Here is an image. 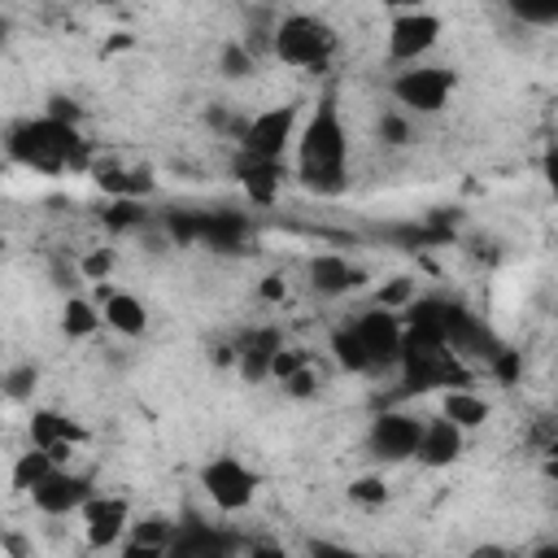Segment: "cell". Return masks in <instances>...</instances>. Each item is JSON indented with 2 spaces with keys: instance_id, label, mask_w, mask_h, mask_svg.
<instances>
[{
  "instance_id": "ac0fdd59",
  "label": "cell",
  "mask_w": 558,
  "mask_h": 558,
  "mask_svg": "<svg viewBox=\"0 0 558 558\" xmlns=\"http://www.w3.org/2000/svg\"><path fill=\"white\" fill-rule=\"evenodd\" d=\"M462 449H466V432H462L458 423H449L445 414L423 418V432H418V445H414V458H418L423 466H432V471L453 466V462L462 458Z\"/></svg>"
},
{
  "instance_id": "74e56055",
  "label": "cell",
  "mask_w": 558,
  "mask_h": 558,
  "mask_svg": "<svg viewBox=\"0 0 558 558\" xmlns=\"http://www.w3.org/2000/svg\"><path fill=\"white\" fill-rule=\"evenodd\" d=\"M44 113H52V118H61V122H78V118H83V109H78L70 96H52Z\"/></svg>"
},
{
  "instance_id": "277c9868",
  "label": "cell",
  "mask_w": 558,
  "mask_h": 558,
  "mask_svg": "<svg viewBox=\"0 0 558 558\" xmlns=\"http://www.w3.org/2000/svg\"><path fill=\"white\" fill-rule=\"evenodd\" d=\"M453 87H458V74H453L449 65H423V61L397 70L392 83H388L392 100H397L405 113H418V118L440 113V109L449 105Z\"/></svg>"
},
{
  "instance_id": "5bb4252c",
  "label": "cell",
  "mask_w": 558,
  "mask_h": 558,
  "mask_svg": "<svg viewBox=\"0 0 558 558\" xmlns=\"http://www.w3.org/2000/svg\"><path fill=\"white\" fill-rule=\"evenodd\" d=\"M305 283H310L318 296L340 301V296L366 288V270H362L357 262H349L344 253H314V257L305 262Z\"/></svg>"
},
{
  "instance_id": "ee69618b",
  "label": "cell",
  "mask_w": 558,
  "mask_h": 558,
  "mask_svg": "<svg viewBox=\"0 0 558 558\" xmlns=\"http://www.w3.org/2000/svg\"><path fill=\"white\" fill-rule=\"evenodd\" d=\"M87 4H118V0H87Z\"/></svg>"
},
{
  "instance_id": "cb8c5ba5",
  "label": "cell",
  "mask_w": 558,
  "mask_h": 558,
  "mask_svg": "<svg viewBox=\"0 0 558 558\" xmlns=\"http://www.w3.org/2000/svg\"><path fill=\"white\" fill-rule=\"evenodd\" d=\"M57 466V458L48 453V449H39V445H31L26 453H17L13 458V466H9V488L13 493H31L48 471Z\"/></svg>"
},
{
  "instance_id": "44dd1931",
  "label": "cell",
  "mask_w": 558,
  "mask_h": 558,
  "mask_svg": "<svg viewBox=\"0 0 558 558\" xmlns=\"http://www.w3.org/2000/svg\"><path fill=\"white\" fill-rule=\"evenodd\" d=\"M170 532H174L170 514H144L140 523H131V541L122 545V554L126 558H161L170 545Z\"/></svg>"
},
{
  "instance_id": "836d02e7",
  "label": "cell",
  "mask_w": 558,
  "mask_h": 558,
  "mask_svg": "<svg viewBox=\"0 0 558 558\" xmlns=\"http://www.w3.org/2000/svg\"><path fill=\"white\" fill-rule=\"evenodd\" d=\"M484 366H488V375H493L497 384H506V388H510V384H519V371H523V353H519V349H497V353H493Z\"/></svg>"
},
{
  "instance_id": "3957f363",
  "label": "cell",
  "mask_w": 558,
  "mask_h": 558,
  "mask_svg": "<svg viewBox=\"0 0 558 558\" xmlns=\"http://www.w3.org/2000/svg\"><path fill=\"white\" fill-rule=\"evenodd\" d=\"M340 48V35L318 13H283L270 31V52L292 70H327Z\"/></svg>"
},
{
  "instance_id": "7a4b0ae2",
  "label": "cell",
  "mask_w": 558,
  "mask_h": 558,
  "mask_svg": "<svg viewBox=\"0 0 558 558\" xmlns=\"http://www.w3.org/2000/svg\"><path fill=\"white\" fill-rule=\"evenodd\" d=\"M4 157L35 174H83L96 161L78 122H61L52 113L13 122L4 131Z\"/></svg>"
},
{
  "instance_id": "2e32d148",
  "label": "cell",
  "mask_w": 558,
  "mask_h": 558,
  "mask_svg": "<svg viewBox=\"0 0 558 558\" xmlns=\"http://www.w3.org/2000/svg\"><path fill=\"white\" fill-rule=\"evenodd\" d=\"M26 432H31V445L48 449L57 462H65V458H70V449L87 440V427H83V423H74L70 414L52 410V405H39V410L31 414V423H26Z\"/></svg>"
},
{
  "instance_id": "8fae6325",
  "label": "cell",
  "mask_w": 558,
  "mask_h": 558,
  "mask_svg": "<svg viewBox=\"0 0 558 558\" xmlns=\"http://www.w3.org/2000/svg\"><path fill=\"white\" fill-rule=\"evenodd\" d=\"M353 331L366 349V362L371 371H384V366H397L401 357V314L397 310H384V305H371L353 318Z\"/></svg>"
},
{
  "instance_id": "4dcf8cb0",
  "label": "cell",
  "mask_w": 558,
  "mask_h": 558,
  "mask_svg": "<svg viewBox=\"0 0 558 558\" xmlns=\"http://www.w3.org/2000/svg\"><path fill=\"white\" fill-rule=\"evenodd\" d=\"M506 9L527 26H554L558 22V0H506Z\"/></svg>"
},
{
  "instance_id": "ba28073f",
  "label": "cell",
  "mask_w": 558,
  "mask_h": 558,
  "mask_svg": "<svg viewBox=\"0 0 558 558\" xmlns=\"http://www.w3.org/2000/svg\"><path fill=\"white\" fill-rule=\"evenodd\" d=\"M418 432H423V418L410 414V410H379L366 427V453L375 462H405L414 458V445H418Z\"/></svg>"
},
{
  "instance_id": "b9f144b4",
  "label": "cell",
  "mask_w": 558,
  "mask_h": 558,
  "mask_svg": "<svg viewBox=\"0 0 558 558\" xmlns=\"http://www.w3.org/2000/svg\"><path fill=\"white\" fill-rule=\"evenodd\" d=\"M4 39H9V22L0 17V44H4Z\"/></svg>"
},
{
  "instance_id": "4fadbf2b",
  "label": "cell",
  "mask_w": 558,
  "mask_h": 558,
  "mask_svg": "<svg viewBox=\"0 0 558 558\" xmlns=\"http://www.w3.org/2000/svg\"><path fill=\"white\" fill-rule=\"evenodd\" d=\"M196 214V244L209 253H244L253 240V218L244 209H192Z\"/></svg>"
},
{
  "instance_id": "52a82bcc",
  "label": "cell",
  "mask_w": 558,
  "mask_h": 558,
  "mask_svg": "<svg viewBox=\"0 0 558 558\" xmlns=\"http://www.w3.org/2000/svg\"><path fill=\"white\" fill-rule=\"evenodd\" d=\"M440 31L445 22L432 13V9H405V13H392L388 22V61L392 65H414L423 61L436 44H440Z\"/></svg>"
},
{
  "instance_id": "6da1fadb",
  "label": "cell",
  "mask_w": 558,
  "mask_h": 558,
  "mask_svg": "<svg viewBox=\"0 0 558 558\" xmlns=\"http://www.w3.org/2000/svg\"><path fill=\"white\" fill-rule=\"evenodd\" d=\"M292 148H296V183L305 192H314V196H344L349 192V131H344V118H340L331 87L314 100Z\"/></svg>"
},
{
  "instance_id": "d6a6232c",
  "label": "cell",
  "mask_w": 558,
  "mask_h": 558,
  "mask_svg": "<svg viewBox=\"0 0 558 558\" xmlns=\"http://www.w3.org/2000/svg\"><path fill=\"white\" fill-rule=\"evenodd\" d=\"M414 301V279L410 275H397V279H388L379 292H375V305H384V310H405Z\"/></svg>"
},
{
  "instance_id": "1f68e13d",
  "label": "cell",
  "mask_w": 558,
  "mask_h": 558,
  "mask_svg": "<svg viewBox=\"0 0 558 558\" xmlns=\"http://www.w3.org/2000/svg\"><path fill=\"white\" fill-rule=\"evenodd\" d=\"M100 218H105L109 231H135V227H144L140 201H113L109 209H100Z\"/></svg>"
},
{
  "instance_id": "e575fe53",
  "label": "cell",
  "mask_w": 558,
  "mask_h": 558,
  "mask_svg": "<svg viewBox=\"0 0 558 558\" xmlns=\"http://www.w3.org/2000/svg\"><path fill=\"white\" fill-rule=\"evenodd\" d=\"M305 362H310V357H305V349L279 344V349H275V357H270V379H279V384H283V379H288L296 366H305Z\"/></svg>"
},
{
  "instance_id": "9c48e42d",
  "label": "cell",
  "mask_w": 558,
  "mask_h": 558,
  "mask_svg": "<svg viewBox=\"0 0 558 558\" xmlns=\"http://www.w3.org/2000/svg\"><path fill=\"white\" fill-rule=\"evenodd\" d=\"M96 493V484H92V475H83V471H70L65 462H57L26 497H31V506L39 510V514H52V519H61V514H78V506L87 501Z\"/></svg>"
},
{
  "instance_id": "f35d334b",
  "label": "cell",
  "mask_w": 558,
  "mask_h": 558,
  "mask_svg": "<svg viewBox=\"0 0 558 558\" xmlns=\"http://www.w3.org/2000/svg\"><path fill=\"white\" fill-rule=\"evenodd\" d=\"M52 283H57L61 292H74V266H65V262H52Z\"/></svg>"
},
{
  "instance_id": "30bf717a",
  "label": "cell",
  "mask_w": 558,
  "mask_h": 558,
  "mask_svg": "<svg viewBox=\"0 0 558 558\" xmlns=\"http://www.w3.org/2000/svg\"><path fill=\"white\" fill-rule=\"evenodd\" d=\"M244 545H248V541H240V536H231V532H218V527H209L201 514L183 510V514L174 519V532H170L166 554H174V558H227V554H240Z\"/></svg>"
},
{
  "instance_id": "d6986e66",
  "label": "cell",
  "mask_w": 558,
  "mask_h": 558,
  "mask_svg": "<svg viewBox=\"0 0 558 558\" xmlns=\"http://www.w3.org/2000/svg\"><path fill=\"white\" fill-rule=\"evenodd\" d=\"M100 301V318H105V327H113L118 336H126V340H140L144 331H148V305L135 296V292H122V288H105L100 283V292H96Z\"/></svg>"
},
{
  "instance_id": "ab89813d",
  "label": "cell",
  "mask_w": 558,
  "mask_h": 558,
  "mask_svg": "<svg viewBox=\"0 0 558 558\" xmlns=\"http://www.w3.org/2000/svg\"><path fill=\"white\" fill-rule=\"evenodd\" d=\"M305 549H310V554H336V558H344V554H349L344 545H331V541H310Z\"/></svg>"
},
{
  "instance_id": "d4e9b609",
  "label": "cell",
  "mask_w": 558,
  "mask_h": 558,
  "mask_svg": "<svg viewBox=\"0 0 558 558\" xmlns=\"http://www.w3.org/2000/svg\"><path fill=\"white\" fill-rule=\"evenodd\" d=\"M331 357H336V366L340 371H349V375H366L371 371V362H366V349H362V340H357V331H353V323H340L336 331H331Z\"/></svg>"
},
{
  "instance_id": "f6af8a7d",
  "label": "cell",
  "mask_w": 558,
  "mask_h": 558,
  "mask_svg": "<svg viewBox=\"0 0 558 558\" xmlns=\"http://www.w3.org/2000/svg\"><path fill=\"white\" fill-rule=\"evenodd\" d=\"M0 170H4V161H0Z\"/></svg>"
},
{
  "instance_id": "83f0119b",
  "label": "cell",
  "mask_w": 558,
  "mask_h": 558,
  "mask_svg": "<svg viewBox=\"0 0 558 558\" xmlns=\"http://www.w3.org/2000/svg\"><path fill=\"white\" fill-rule=\"evenodd\" d=\"M375 140L388 144V148H405L414 140V126H410V113L405 109H384L375 118Z\"/></svg>"
},
{
  "instance_id": "9a60e30c",
  "label": "cell",
  "mask_w": 558,
  "mask_h": 558,
  "mask_svg": "<svg viewBox=\"0 0 558 558\" xmlns=\"http://www.w3.org/2000/svg\"><path fill=\"white\" fill-rule=\"evenodd\" d=\"M87 174H92V183L105 192V196H113V201H148L153 192H157V174H153V166H126V161H92L87 166Z\"/></svg>"
},
{
  "instance_id": "ffe728a7",
  "label": "cell",
  "mask_w": 558,
  "mask_h": 558,
  "mask_svg": "<svg viewBox=\"0 0 558 558\" xmlns=\"http://www.w3.org/2000/svg\"><path fill=\"white\" fill-rule=\"evenodd\" d=\"M244 196L253 205H275L279 201V187H283V161H266V157H248V153H235L231 161Z\"/></svg>"
},
{
  "instance_id": "60d3db41",
  "label": "cell",
  "mask_w": 558,
  "mask_h": 558,
  "mask_svg": "<svg viewBox=\"0 0 558 558\" xmlns=\"http://www.w3.org/2000/svg\"><path fill=\"white\" fill-rule=\"evenodd\" d=\"M384 9H392V13H405V9H423V0H379Z\"/></svg>"
},
{
  "instance_id": "d590c367",
  "label": "cell",
  "mask_w": 558,
  "mask_h": 558,
  "mask_svg": "<svg viewBox=\"0 0 558 558\" xmlns=\"http://www.w3.org/2000/svg\"><path fill=\"white\" fill-rule=\"evenodd\" d=\"M283 388H288V397H296V401H310V397L318 392V371L305 362V366H296V371L283 379Z\"/></svg>"
},
{
  "instance_id": "5b68a950",
  "label": "cell",
  "mask_w": 558,
  "mask_h": 558,
  "mask_svg": "<svg viewBox=\"0 0 558 558\" xmlns=\"http://www.w3.org/2000/svg\"><path fill=\"white\" fill-rule=\"evenodd\" d=\"M296 122H301V100L288 105H270L253 118H244L240 135H235V153L248 157H266V161H283L292 140H296Z\"/></svg>"
},
{
  "instance_id": "f1b7e54d",
  "label": "cell",
  "mask_w": 558,
  "mask_h": 558,
  "mask_svg": "<svg viewBox=\"0 0 558 558\" xmlns=\"http://www.w3.org/2000/svg\"><path fill=\"white\" fill-rule=\"evenodd\" d=\"M35 384H39V366L35 362H17V366L0 371V392L9 401H31L35 397Z\"/></svg>"
},
{
  "instance_id": "603a6c76",
  "label": "cell",
  "mask_w": 558,
  "mask_h": 558,
  "mask_svg": "<svg viewBox=\"0 0 558 558\" xmlns=\"http://www.w3.org/2000/svg\"><path fill=\"white\" fill-rule=\"evenodd\" d=\"M100 305L96 301H87V296H78V292H65V305H61V336H70V340H87V336H96L100 331Z\"/></svg>"
},
{
  "instance_id": "7bdbcfd3",
  "label": "cell",
  "mask_w": 558,
  "mask_h": 558,
  "mask_svg": "<svg viewBox=\"0 0 558 558\" xmlns=\"http://www.w3.org/2000/svg\"><path fill=\"white\" fill-rule=\"evenodd\" d=\"M4 253H9V240H4V235H0V262H4Z\"/></svg>"
},
{
  "instance_id": "8d00e7d4",
  "label": "cell",
  "mask_w": 558,
  "mask_h": 558,
  "mask_svg": "<svg viewBox=\"0 0 558 558\" xmlns=\"http://www.w3.org/2000/svg\"><path fill=\"white\" fill-rule=\"evenodd\" d=\"M257 296H262V301H270V305H279V301L288 296V279H283L279 270L262 275V283H257Z\"/></svg>"
},
{
  "instance_id": "8992f818",
  "label": "cell",
  "mask_w": 558,
  "mask_h": 558,
  "mask_svg": "<svg viewBox=\"0 0 558 558\" xmlns=\"http://www.w3.org/2000/svg\"><path fill=\"white\" fill-rule=\"evenodd\" d=\"M201 488L222 514H235V510L253 506V497L262 488V475L235 453H214V458L201 462Z\"/></svg>"
},
{
  "instance_id": "4316f807",
  "label": "cell",
  "mask_w": 558,
  "mask_h": 558,
  "mask_svg": "<svg viewBox=\"0 0 558 558\" xmlns=\"http://www.w3.org/2000/svg\"><path fill=\"white\" fill-rule=\"evenodd\" d=\"M253 48L244 44V39H227L222 44V52H218V74L222 78H231V83H240V78H248L253 74Z\"/></svg>"
},
{
  "instance_id": "f546056e",
  "label": "cell",
  "mask_w": 558,
  "mask_h": 558,
  "mask_svg": "<svg viewBox=\"0 0 558 558\" xmlns=\"http://www.w3.org/2000/svg\"><path fill=\"white\" fill-rule=\"evenodd\" d=\"M113 266H118V248H113V244H96L92 253H83L78 275L92 279V283H105V279L113 275Z\"/></svg>"
},
{
  "instance_id": "484cf974",
  "label": "cell",
  "mask_w": 558,
  "mask_h": 558,
  "mask_svg": "<svg viewBox=\"0 0 558 558\" xmlns=\"http://www.w3.org/2000/svg\"><path fill=\"white\" fill-rule=\"evenodd\" d=\"M344 493H349V501L362 506V510H379V506H388V497H392V488H388L384 475H353Z\"/></svg>"
},
{
  "instance_id": "e0dca14e",
  "label": "cell",
  "mask_w": 558,
  "mask_h": 558,
  "mask_svg": "<svg viewBox=\"0 0 558 558\" xmlns=\"http://www.w3.org/2000/svg\"><path fill=\"white\" fill-rule=\"evenodd\" d=\"M283 344V331L279 327H248L231 349H235V371L244 384H266L270 379V357L275 349Z\"/></svg>"
},
{
  "instance_id": "7402d4cb",
  "label": "cell",
  "mask_w": 558,
  "mask_h": 558,
  "mask_svg": "<svg viewBox=\"0 0 558 558\" xmlns=\"http://www.w3.org/2000/svg\"><path fill=\"white\" fill-rule=\"evenodd\" d=\"M440 414H445L449 423H458L462 432H475V427L488 423V401H484L480 392H471L466 384H462V388H445V392H440Z\"/></svg>"
},
{
  "instance_id": "7c38bea8",
  "label": "cell",
  "mask_w": 558,
  "mask_h": 558,
  "mask_svg": "<svg viewBox=\"0 0 558 558\" xmlns=\"http://www.w3.org/2000/svg\"><path fill=\"white\" fill-rule=\"evenodd\" d=\"M83 532H87V545L92 549H113L122 545V532L131 527V501L122 493H92L83 506Z\"/></svg>"
}]
</instances>
